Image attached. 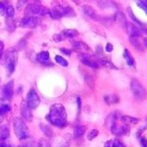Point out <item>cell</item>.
<instances>
[{
    "label": "cell",
    "mask_w": 147,
    "mask_h": 147,
    "mask_svg": "<svg viewBox=\"0 0 147 147\" xmlns=\"http://www.w3.org/2000/svg\"><path fill=\"white\" fill-rule=\"evenodd\" d=\"M47 118L53 125L63 128L67 125V114L62 104H55L52 105Z\"/></svg>",
    "instance_id": "6da1fadb"
},
{
    "label": "cell",
    "mask_w": 147,
    "mask_h": 147,
    "mask_svg": "<svg viewBox=\"0 0 147 147\" xmlns=\"http://www.w3.org/2000/svg\"><path fill=\"white\" fill-rule=\"evenodd\" d=\"M3 59V64L7 69V76H10L16 69L18 59V50L15 48L8 49L1 57Z\"/></svg>",
    "instance_id": "7a4b0ae2"
},
{
    "label": "cell",
    "mask_w": 147,
    "mask_h": 147,
    "mask_svg": "<svg viewBox=\"0 0 147 147\" xmlns=\"http://www.w3.org/2000/svg\"><path fill=\"white\" fill-rule=\"evenodd\" d=\"M109 119H111V126L110 129L112 134L117 135V136H122L125 135L129 133V128L128 125L125 124L121 120V116H118L117 114L113 113V115L109 116Z\"/></svg>",
    "instance_id": "3957f363"
},
{
    "label": "cell",
    "mask_w": 147,
    "mask_h": 147,
    "mask_svg": "<svg viewBox=\"0 0 147 147\" xmlns=\"http://www.w3.org/2000/svg\"><path fill=\"white\" fill-rule=\"evenodd\" d=\"M13 129L16 136L20 140H25L29 137V131L25 122L20 118H15L13 121Z\"/></svg>",
    "instance_id": "277c9868"
},
{
    "label": "cell",
    "mask_w": 147,
    "mask_h": 147,
    "mask_svg": "<svg viewBox=\"0 0 147 147\" xmlns=\"http://www.w3.org/2000/svg\"><path fill=\"white\" fill-rule=\"evenodd\" d=\"M49 14L53 19H60V18L65 17V16L72 17V16H76L75 12L74 11V10L70 7H63L61 5H57L55 7H53L49 11Z\"/></svg>",
    "instance_id": "5b68a950"
},
{
    "label": "cell",
    "mask_w": 147,
    "mask_h": 147,
    "mask_svg": "<svg viewBox=\"0 0 147 147\" xmlns=\"http://www.w3.org/2000/svg\"><path fill=\"white\" fill-rule=\"evenodd\" d=\"M130 87H131V91L133 92V95L136 100L143 101L146 99V90H145L142 84L138 79H136V78L132 79L131 83H130Z\"/></svg>",
    "instance_id": "8992f818"
},
{
    "label": "cell",
    "mask_w": 147,
    "mask_h": 147,
    "mask_svg": "<svg viewBox=\"0 0 147 147\" xmlns=\"http://www.w3.org/2000/svg\"><path fill=\"white\" fill-rule=\"evenodd\" d=\"M14 92V81L11 80L4 86H3L0 90V100L1 101H10L12 98Z\"/></svg>",
    "instance_id": "52a82bcc"
},
{
    "label": "cell",
    "mask_w": 147,
    "mask_h": 147,
    "mask_svg": "<svg viewBox=\"0 0 147 147\" xmlns=\"http://www.w3.org/2000/svg\"><path fill=\"white\" fill-rule=\"evenodd\" d=\"M79 33L76 29H65L61 31L60 33L53 36V40L56 42H60L65 39H71L78 36Z\"/></svg>",
    "instance_id": "ba28073f"
},
{
    "label": "cell",
    "mask_w": 147,
    "mask_h": 147,
    "mask_svg": "<svg viewBox=\"0 0 147 147\" xmlns=\"http://www.w3.org/2000/svg\"><path fill=\"white\" fill-rule=\"evenodd\" d=\"M26 104L31 109H36V108H38V106L40 104L39 95L37 94V92L33 89H32L28 92Z\"/></svg>",
    "instance_id": "9c48e42d"
},
{
    "label": "cell",
    "mask_w": 147,
    "mask_h": 147,
    "mask_svg": "<svg viewBox=\"0 0 147 147\" xmlns=\"http://www.w3.org/2000/svg\"><path fill=\"white\" fill-rule=\"evenodd\" d=\"M49 10L47 9L45 7H43L41 5L36 4V3H32L28 5L26 7L27 14H32V15H37V16H45L49 14Z\"/></svg>",
    "instance_id": "30bf717a"
},
{
    "label": "cell",
    "mask_w": 147,
    "mask_h": 147,
    "mask_svg": "<svg viewBox=\"0 0 147 147\" xmlns=\"http://www.w3.org/2000/svg\"><path fill=\"white\" fill-rule=\"evenodd\" d=\"M79 58H80V61H82V64H84V65L90 66L91 68H98L99 67L100 61L97 60L94 56L82 53L79 55Z\"/></svg>",
    "instance_id": "8fae6325"
},
{
    "label": "cell",
    "mask_w": 147,
    "mask_h": 147,
    "mask_svg": "<svg viewBox=\"0 0 147 147\" xmlns=\"http://www.w3.org/2000/svg\"><path fill=\"white\" fill-rule=\"evenodd\" d=\"M40 24V19L36 16H27L22 19L20 22V26L23 28H34Z\"/></svg>",
    "instance_id": "7c38bea8"
},
{
    "label": "cell",
    "mask_w": 147,
    "mask_h": 147,
    "mask_svg": "<svg viewBox=\"0 0 147 147\" xmlns=\"http://www.w3.org/2000/svg\"><path fill=\"white\" fill-rule=\"evenodd\" d=\"M125 28L126 32H128V34L130 37H140V36H142V32L141 30V28H138L133 24L127 23V24Z\"/></svg>",
    "instance_id": "4fadbf2b"
},
{
    "label": "cell",
    "mask_w": 147,
    "mask_h": 147,
    "mask_svg": "<svg viewBox=\"0 0 147 147\" xmlns=\"http://www.w3.org/2000/svg\"><path fill=\"white\" fill-rule=\"evenodd\" d=\"M36 60L39 61L40 64L44 65H53L52 61L49 57V53L48 51H41L36 55Z\"/></svg>",
    "instance_id": "5bb4252c"
},
{
    "label": "cell",
    "mask_w": 147,
    "mask_h": 147,
    "mask_svg": "<svg viewBox=\"0 0 147 147\" xmlns=\"http://www.w3.org/2000/svg\"><path fill=\"white\" fill-rule=\"evenodd\" d=\"M130 44L131 45L138 51H142L146 46V39L144 38L142 41H141L139 37H130Z\"/></svg>",
    "instance_id": "9a60e30c"
},
{
    "label": "cell",
    "mask_w": 147,
    "mask_h": 147,
    "mask_svg": "<svg viewBox=\"0 0 147 147\" xmlns=\"http://www.w3.org/2000/svg\"><path fill=\"white\" fill-rule=\"evenodd\" d=\"M82 12L85 14L89 18H91L92 20H99V16L97 15L96 11H95L94 9L92 8L90 6H87V5H83L82 7Z\"/></svg>",
    "instance_id": "2e32d148"
},
{
    "label": "cell",
    "mask_w": 147,
    "mask_h": 147,
    "mask_svg": "<svg viewBox=\"0 0 147 147\" xmlns=\"http://www.w3.org/2000/svg\"><path fill=\"white\" fill-rule=\"evenodd\" d=\"M20 113L23 118L26 121H31L32 119V115L31 112V108L27 105L26 102L25 103H22L21 108H20Z\"/></svg>",
    "instance_id": "e0dca14e"
},
{
    "label": "cell",
    "mask_w": 147,
    "mask_h": 147,
    "mask_svg": "<svg viewBox=\"0 0 147 147\" xmlns=\"http://www.w3.org/2000/svg\"><path fill=\"white\" fill-rule=\"evenodd\" d=\"M72 47L77 50H79L82 53L89 52L91 50L90 47L82 41H73L72 42Z\"/></svg>",
    "instance_id": "ac0fdd59"
},
{
    "label": "cell",
    "mask_w": 147,
    "mask_h": 147,
    "mask_svg": "<svg viewBox=\"0 0 147 147\" xmlns=\"http://www.w3.org/2000/svg\"><path fill=\"white\" fill-rule=\"evenodd\" d=\"M10 136V131L7 125L0 126V141L3 142L8 138Z\"/></svg>",
    "instance_id": "d6986e66"
},
{
    "label": "cell",
    "mask_w": 147,
    "mask_h": 147,
    "mask_svg": "<svg viewBox=\"0 0 147 147\" xmlns=\"http://www.w3.org/2000/svg\"><path fill=\"white\" fill-rule=\"evenodd\" d=\"M123 56H124V58L125 59L126 63L128 65H130V66H135V60H134V57H132L129 50L125 49L124 53H123Z\"/></svg>",
    "instance_id": "ffe728a7"
},
{
    "label": "cell",
    "mask_w": 147,
    "mask_h": 147,
    "mask_svg": "<svg viewBox=\"0 0 147 147\" xmlns=\"http://www.w3.org/2000/svg\"><path fill=\"white\" fill-rule=\"evenodd\" d=\"M121 120L126 125H135L139 122V119L129 116H121Z\"/></svg>",
    "instance_id": "44dd1931"
},
{
    "label": "cell",
    "mask_w": 147,
    "mask_h": 147,
    "mask_svg": "<svg viewBox=\"0 0 147 147\" xmlns=\"http://www.w3.org/2000/svg\"><path fill=\"white\" fill-rule=\"evenodd\" d=\"M86 127L84 126H76L74 129V137L75 138H78L80 137H82L83 134L86 132Z\"/></svg>",
    "instance_id": "7402d4cb"
},
{
    "label": "cell",
    "mask_w": 147,
    "mask_h": 147,
    "mask_svg": "<svg viewBox=\"0 0 147 147\" xmlns=\"http://www.w3.org/2000/svg\"><path fill=\"white\" fill-rule=\"evenodd\" d=\"M104 100L105 102L108 104H117L119 102V97L117 95H107L104 96Z\"/></svg>",
    "instance_id": "603a6c76"
},
{
    "label": "cell",
    "mask_w": 147,
    "mask_h": 147,
    "mask_svg": "<svg viewBox=\"0 0 147 147\" xmlns=\"http://www.w3.org/2000/svg\"><path fill=\"white\" fill-rule=\"evenodd\" d=\"M105 146H116V147H124L125 144L123 143L122 141L119 139H113L110 140L105 143Z\"/></svg>",
    "instance_id": "cb8c5ba5"
},
{
    "label": "cell",
    "mask_w": 147,
    "mask_h": 147,
    "mask_svg": "<svg viewBox=\"0 0 147 147\" xmlns=\"http://www.w3.org/2000/svg\"><path fill=\"white\" fill-rule=\"evenodd\" d=\"M40 126V130L43 132V134L45 135V136H47V137H52L53 136V130L49 127L46 125H45V124H42V123H40L39 125Z\"/></svg>",
    "instance_id": "d4e9b609"
},
{
    "label": "cell",
    "mask_w": 147,
    "mask_h": 147,
    "mask_svg": "<svg viewBox=\"0 0 147 147\" xmlns=\"http://www.w3.org/2000/svg\"><path fill=\"white\" fill-rule=\"evenodd\" d=\"M10 111H11V106L9 104H2L0 105V117L3 118Z\"/></svg>",
    "instance_id": "484cf974"
},
{
    "label": "cell",
    "mask_w": 147,
    "mask_h": 147,
    "mask_svg": "<svg viewBox=\"0 0 147 147\" xmlns=\"http://www.w3.org/2000/svg\"><path fill=\"white\" fill-rule=\"evenodd\" d=\"M128 14H129V16L131 19H132V20H134V22L135 24H138L141 27L144 26V24H143L142 23L141 21H139L138 20V18L135 16V15L133 12V11H132V9L130 8V7H128Z\"/></svg>",
    "instance_id": "4316f807"
},
{
    "label": "cell",
    "mask_w": 147,
    "mask_h": 147,
    "mask_svg": "<svg viewBox=\"0 0 147 147\" xmlns=\"http://www.w3.org/2000/svg\"><path fill=\"white\" fill-rule=\"evenodd\" d=\"M116 17H117V20L121 23L122 26L125 27V25L127 24L128 22H127V20H126V18L124 14L122 13V12H118L117 16H116Z\"/></svg>",
    "instance_id": "83f0119b"
},
{
    "label": "cell",
    "mask_w": 147,
    "mask_h": 147,
    "mask_svg": "<svg viewBox=\"0 0 147 147\" xmlns=\"http://www.w3.org/2000/svg\"><path fill=\"white\" fill-rule=\"evenodd\" d=\"M5 15L8 18L13 17L14 15H15V11H14V8L12 6H11V5L7 6L6 11H5Z\"/></svg>",
    "instance_id": "f1b7e54d"
},
{
    "label": "cell",
    "mask_w": 147,
    "mask_h": 147,
    "mask_svg": "<svg viewBox=\"0 0 147 147\" xmlns=\"http://www.w3.org/2000/svg\"><path fill=\"white\" fill-rule=\"evenodd\" d=\"M55 60H56L57 63H58L59 65H62V66H67L68 65V62L67 61L65 60L64 57H62L61 56H59V55H57L55 57Z\"/></svg>",
    "instance_id": "f546056e"
},
{
    "label": "cell",
    "mask_w": 147,
    "mask_h": 147,
    "mask_svg": "<svg viewBox=\"0 0 147 147\" xmlns=\"http://www.w3.org/2000/svg\"><path fill=\"white\" fill-rule=\"evenodd\" d=\"M98 134H99V131L97 129H92L91 130L88 134H87V139L89 140V141H91V140H93L94 138H95L97 136H98Z\"/></svg>",
    "instance_id": "4dcf8cb0"
},
{
    "label": "cell",
    "mask_w": 147,
    "mask_h": 147,
    "mask_svg": "<svg viewBox=\"0 0 147 147\" xmlns=\"http://www.w3.org/2000/svg\"><path fill=\"white\" fill-rule=\"evenodd\" d=\"M138 5L141 7L142 9H143V11L145 12L147 11V2L146 0H138Z\"/></svg>",
    "instance_id": "1f68e13d"
},
{
    "label": "cell",
    "mask_w": 147,
    "mask_h": 147,
    "mask_svg": "<svg viewBox=\"0 0 147 147\" xmlns=\"http://www.w3.org/2000/svg\"><path fill=\"white\" fill-rule=\"evenodd\" d=\"M6 7H7V6L5 5V3L0 2V13L2 14V15H4L5 14Z\"/></svg>",
    "instance_id": "d6a6232c"
},
{
    "label": "cell",
    "mask_w": 147,
    "mask_h": 147,
    "mask_svg": "<svg viewBox=\"0 0 147 147\" xmlns=\"http://www.w3.org/2000/svg\"><path fill=\"white\" fill-rule=\"evenodd\" d=\"M60 51L62 53H64L65 55H67V56H69L71 54V50L69 49H65V48H61Z\"/></svg>",
    "instance_id": "836d02e7"
},
{
    "label": "cell",
    "mask_w": 147,
    "mask_h": 147,
    "mask_svg": "<svg viewBox=\"0 0 147 147\" xmlns=\"http://www.w3.org/2000/svg\"><path fill=\"white\" fill-rule=\"evenodd\" d=\"M28 2V0H18L17 2V8L20 9Z\"/></svg>",
    "instance_id": "e575fe53"
},
{
    "label": "cell",
    "mask_w": 147,
    "mask_h": 147,
    "mask_svg": "<svg viewBox=\"0 0 147 147\" xmlns=\"http://www.w3.org/2000/svg\"><path fill=\"white\" fill-rule=\"evenodd\" d=\"M3 49H4V44L2 41H0V59L3 54Z\"/></svg>",
    "instance_id": "d590c367"
},
{
    "label": "cell",
    "mask_w": 147,
    "mask_h": 147,
    "mask_svg": "<svg viewBox=\"0 0 147 147\" xmlns=\"http://www.w3.org/2000/svg\"><path fill=\"white\" fill-rule=\"evenodd\" d=\"M113 49V45H111L110 43L107 44V45H106V51H108V52H112Z\"/></svg>",
    "instance_id": "8d00e7d4"
},
{
    "label": "cell",
    "mask_w": 147,
    "mask_h": 147,
    "mask_svg": "<svg viewBox=\"0 0 147 147\" xmlns=\"http://www.w3.org/2000/svg\"><path fill=\"white\" fill-rule=\"evenodd\" d=\"M140 142L142 145V146H146V140L145 138H141L140 139Z\"/></svg>",
    "instance_id": "74e56055"
},
{
    "label": "cell",
    "mask_w": 147,
    "mask_h": 147,
    "mask_svg": "<svg viewBox=\"0 0 147 147\" xmlns=\"http://www.w3.org/2000/svg\"><path fill=\"white\" fill-rule=\"evenodd\" d=\"M77 104H78V110H80V108H81V99L79 97L77 98Z\"/></svg>",
    "instance_id": "f35d334b"
},
{
    "label": "cell",
    "mask_w": 147,
    "mask_h": 147,
    "mask_svg": "<svg viewBox=\"0 0 147 147\" xmlns=\"http://www.w3.org/2000/svg\"><path fill=\"white\" fill-rule=\"evenodd\" d=\"M8 145L6 143H0V146H7Z\"/></svg>",
    "instance_id": "ab89813d"
}]
</instances>
